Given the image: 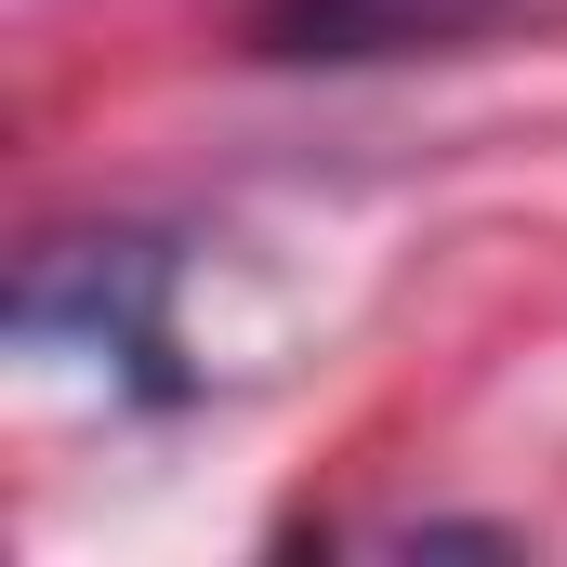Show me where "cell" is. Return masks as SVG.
<instances>
[{
  "label": "cell",
  "mask_w": 567,
  "mask_h": 567,
  "mask_svg": "<svg viewBox=\"0 0 567 567\" xmlns=\"http://www.w3.org/2000/svg\"><path fill=\"white\" fill-rule=\"evenodd\" d=\"M13 330L40 357H93L145 396H172V251L158 238H40L13 278Z\"/></svg>",
  "instance_id": "cell-1"
},
{
  "label": "cell",
  "mask_w": 567,
  "mask_h": 567,
  "mask_svg": "<svg viewBox=\"0 0 567 567\" xmlns=\"http://www.w3.org/2000/svg\"><path fill=\"white\" fill-rule=\"evenodd\" d=\"M528 13L542 0H251L238 53L251 66H396V53H475Z\"/></svg>",
  "instance_id": "cell-2"
}]
</instances>
